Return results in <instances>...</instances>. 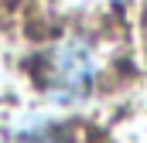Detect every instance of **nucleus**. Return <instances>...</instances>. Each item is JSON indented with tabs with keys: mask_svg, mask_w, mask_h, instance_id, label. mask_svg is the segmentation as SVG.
I'll return each instance as SVG.
<instances>
[{
	"mask_svg": "<svg viewBox=\"0 0 147 143\" xmlns=\"http://www.w3.org/2000/svg\"><path fill=\"white\" fill-rule=\"evenodd\" d=\"M41 85L51 99L72 102L96 85V55L86 41H58L41 58Z\"/></svg>",
	"mask_w": 147,
	"mask_h": 143,
	"instance_id": "1",
	"label": "nucleus"
},
{
	"mask_svg": "<svg viewBox=\"0 0 147 143\" xmlns=\"http://www.w3.org/2000/svg\"><path fill=\"white\" fill-rule=\"evenodd\" d=\"M17 143H72L62 130H34V133H28V136H21Z\"/></svg>",
	"mask_w": 147,
	"mask_h": 143,
	"instance_id": "2",
	"label": "nucleus"
}]
</instances>
